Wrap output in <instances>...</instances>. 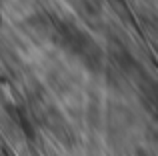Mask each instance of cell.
<instances>
[{
  "instance_id": "cell-2",
  "label": "cell",
  "mask_w": 158,
  "mask_h": 156,
  "mask_svg": "<svg viewBox=\"0 0 158 156\" xmlns=\"http://www.w3.org/2000/svg\"><path fill=\"white\" fill-rule=\"evenodd\" d=\"M112 60H114L116 68H118V70H122L126 76H132V74H138V72H142L140 62H138V60H136L124 46H118V48H114V50H112Z\"/></svg>"
},
{
  "instance_id": "cell-8",
  "label": "cell",
  "mask_w": 158,
  "mask_h": 156,
  "mask_svg": "<svg viewBox=\"0 0 158 156\" xmlns=\"http://www.w3.org/2000/svg\"><path fill=\"white\" fill-rule=\"evenodd\" d=\"M0 24H2V16H0Z\"/></svg>"
},
{
  "instance_id": "cell-6",
  "label": "cell",
  "mask_w": 158,
  "mask_h": 156,
  "mask_svg": "<svg viewBox=\"0 0 158 156\" xmlns=\"http://www.w3.org/2000/svg\"><path fill=\"white\" fill-rule=\"evenodd\" d=\"M86 120L92 128H100L102 126V112H100V104L98 100L90 102L88 104V112H86Z\"/></svg>"
},
{
  "instance_id": "cell-7",
  "label": "cell",
  "mask_w": 158,
  "mask_h": 156,
  "mask_svg": "<svg viewBox=\"0 0 158 156\" xmlns=\"http://www.w3.org/2000/svg\"><path fill=\"white\" fill-rule=\"evenodd\" d=\"M114 2H116V4H120V2H122V0H114Z\"/></svg>"
},
{
  "instance_id": "cell-3",
  "label": "cell",
  "mask_w": 158,
  "mask_h": 156,
  "mask_svg": "<svg viewBox=\"0 0 158 156\" xmlns=\"http://www.w3.org/2000/svg\"><path fill=\"white\" fill-rule=\"evenodd\" d=\"M24 24L38 36H50L54 28V16H50L48 12H34L24 20Z\"/></svg>"
},
{
  "instance_id": "cell-5",
  "label": "cell",
  "mask_w": 158,
  "mask_h": 156,
  "mask_svg": "<svg viewBox=\"0 0 158 156\" xmlns=\"http://www.w3.org/2000/svg\"><path fill=\"white\" fill-rule=\"evenodd\" d=\"M102 0H76V10L84 20H96L102 16Z\"/></svg>"
},
{
  "instance_id": "cell-4",
  "label": "cell",
  "mask_w": 158,
  "mask_h": 156,
  "mask_svg": "<svg viewBox=\"0 0 158 156\" xmlns=\"http://www.w3.org/2000/svg\"><path fill=\"white\" fill-rule=\"evenodd\" d=\"M80 60H82V64H84L86 70L94 72V74H98V72L104 70V52H102V48L98 46V44H94Z\"/></svg>"
},
{
  "instance_id": "cell-9",
  "label": "cell",
  "mask_w": 158,
  "mask_h": 156,
  "mask_svg": "<svg viewBox=\"0 0 158 156\" xmlns=\"http://www.w3.org/2000/svg\"><path fill=\"white\" fill-rule=\"evenodd\" d=\"M0 2H2V0H0Z\"/></svg>"
},
{
  "instance_id": "cell-1",
  "label": "cell",
  "mask_w": 158,
  "mask_h": 156,
  "mask_svg": "<svg viewBox=\"0 0 158 156\" xmlns=\"http://www.w3.org/2000/svg\"><path fill=\"white\" fill-rule=\"evenodd\" d=\"M42 122H44V128H48V132L54 134L58 140L66 142V144H70V142H72V130H70L68 122L64 120V116H62V114L58 112L54 106L44 108Z\"/></svg>"
}]
</instances>
